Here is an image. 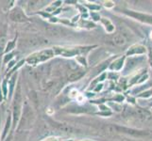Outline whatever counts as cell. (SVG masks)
<instances>
[{
    "label": "cell",
    "instance_id": "cell-8",
    "mask_svg": "<svg viewBox=\"0 0 152 141\" xmlns=\"http://www.w3.org/2000/svg\"><path fill=\"white\" fill-rule=\"evenodd\" d=\"M15 80H16V74L13 75L12 78V80L9 81V84L10 86V94H12V91H13V87H14V84H15Z\"/></svg>",
    "mask_w": 152,
    "mask_h": 141
},
{
    "label": "cell",
    "instance_id": "cell-6",
    "mask_svg": "<svg viewBox=\"0 0 152 141\" xmlns=\"http://www.w3.org/2000/svg\"><path fill=\"white\" fill-rule=\"evenodd\" d=\"M10 121H12V117L9 116L8 119H7V122H6V126H5V129H4V132H3V134H2V139H4L5 137H6V135L8 134V130L10 129Z\"/></svg>",
    "mask_w": 152,
    "mask_h": 141
},
{
    "label": "cell",
    "instance_id": "cell-2",
    "mask_svg": "<svg viewBox=\"0 0 152 141\" xmlns=\"http://www.w3.org/2000/svg\"><path fill=\"white\" fill-rule=\"evenodd\" d=\"M20 110H21V93H20V87L17 88V92L15 93V99H14V104H13V124L16 126L18 122V119L20 117Z\"/></svg>",
    "mask_w": 152,
    "mask_h": 141
},
{
    "label": "cell",
    "instance_id": "cell-9",
    "mask_svg": "<svg viewBox=\"0 0 152 141\" xmlns=\"http://www.w3.org/2000/svg\"><path fill=\"white\" fill-rule=\"evenodd\" d=\"M13 53H10V54H7L6 56H5V57H4V60H3V62H4V64H7L8 62L12 59L13 57Z\"/></svg>",
    "mask_w": 152,
    "mask_h": 141
},
{
    "label": "cell",
    "instance_id": "cell-11",
    "mask_svg": "<svg viewBox=\"0 0 152 141\" xmlns=\"http://www.w3.org/2000/svg\"><path fill=\"white\" fill-rule=\"evenodd\" d=\"M14 63H15V61H12V62H10V63H9V66H8V68H12L13 65H14Z\"/></svg>",
    "mask_w": 152,
    "mask_h": 141
},
{
    "label": "cell",
    "instance_id": "cell-10",
    "mask_svg": "<svg viewBox=\"0 0 152 141\" xmlns=\"http://www.w3.org/2000/svg\"><path fill=\"white\" fill-rule=\"evenodd\" d=\"M2 87H3V94H4V96L6 97L7 96V93H8V87H7V81L6 80H4L3 81V85H2Z\"/></svg>",
    "mask_w": 152,
    "mask_h": 141
},
{
    "label": "cell",
    "instance_id": "cell-4",
    "mask_svg": "<svg viewBox=\"0 0 152 141\" xmlns=\"http://www.w3.org/2000/svg\"><path fill=\"white\" fill-rule=\"evenodd\" d=\"M15 44H16V38H15L14 40H12L9 41L8 44H7V46H6V50H5V53L8 54V53H10V52L12 51V50H13V49H14V47H15Z\"/></svg>",
    "mask_w": 152,
    "mask_h": 141
},
{
    "label": "cell",
    "instance_id": "cell-5",
    "mask_svg": "<svg viewBox=\"0 0 152 141\" xmlns=\"http://www.w3.org/2000/svg\"><path fill=\"white\" fill-rule=\"evenodd\" d=\"M83 75H84V72H73L69 78L71 81H74V80L80 79V78H81Z\"/></svg>",
    "mask_w": 152,
    "mask_h": 141
},
{
    "label": "cell",
    "instance_id": "cell-12",
    "mask_svg": "<svg viewBox=\"0 0 152 141\" xmlns=\"http://www.w3.org/2000/svg\"><path fill=\"white\" fill-rule=\"evenodd\" d=\"M3 100V96H2V91H1V87H0V103Z\"/></svg>",
    "mask_w": 152,
    "mask_h": 141
},
{
    "label": "cell",
    "instance_id": "cell-1",
    "mask_svg": "<svg viewBox=\"0 0 152 141\" xmlns=\"http://www.w3.org/2000/svg\"><path fill=\"white\" fill-rule=\"evenodd\" d=\"M54 52L52 50H44L41 51L39 53H34L32 55H30L27 61L28 64H36L38 62H42V61H45L48 59L53 56Z\"/></svg>",
    "mask_w": 152,
    "mask_h": 141
},
{
    "label": "cell",
    "instance_id": "cell-3",
    "mask_svg": "<svg viewBox=\"0 0 152 141\" xmlns=\"http://www.w3.org/2000/svg\"><path fill=\"white\" fill-rule=\"evenodd\" d=\"M10 18L13 22H18V23H23L28 21V17L26 16V14L20 8H14L12 9V12L10 13Z\"/></svg>",
    "mask_w": 152,
    "mask_h": 141
},
{
    "label": "cell",
    "instance_id": "cell-7",
    "mask_svg": "<svg viewBox=\"0 0 152 141\" xmlns=\"http://www.w3.org/2000/svg\"><path fill=\"white\" fill-rule=\"evenodd\" d=\"M113 41H114V43L117 45H122L125 43V40L121 35H116L115 37H113Z\"/></svg>",
    "mask_w": 152,
    "mask_h": 141
}]
</instances>
